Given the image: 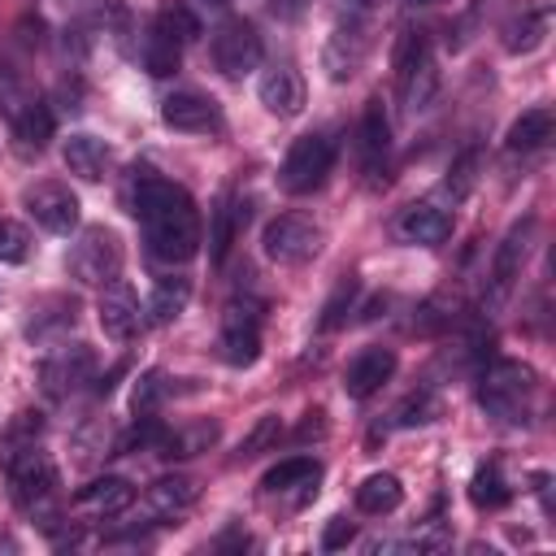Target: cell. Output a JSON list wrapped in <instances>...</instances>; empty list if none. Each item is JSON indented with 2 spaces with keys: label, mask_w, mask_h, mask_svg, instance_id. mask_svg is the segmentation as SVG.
Returning <instances> with one entry per match:
<instances>
[{
  "label": "cell",
  "mask_w": 556,
  "mask_h": 556,
  "mask_svg": "<svg viewBox=\"0 0 556 556\" xmlns=\"http://www.w3.org/2000/svg\"><path fill=\"white\" fill-rule=\"evenodd\" d=\"M130 213L139 217L143 243L156 261L182 265L200 252L204 230H200V208L187 187L156 169H135L130 174Z\"/></svg>",
  "instance_id": "1"
},
{
  "label": "cell",
  "mask_w": 556,
  "mask_h": 556,
  "mask_svg": "<svg viewBox=\"0 0 556 556\" xmlns=\"http://www.w3.org/2000/svg\"><path fill=\"white\" fill-rule=\"evenodd\" d=\"M534 395V369L521 361H491L478 374V404L500 421H521Z\"/></svg>",
  "instance_id": "2"
},
{
  "label": "cell",
  "mask_w": 556,
  "mask_h": 556,
  "mask_svg": "<svg viewBox=\"0 0 556 556\" xmlns=\"http://www.w3.org/2000/svg\"><path fill=\"white\" fill-rule=\"evenodd\" d=\"M334 156H339V148H334V139H330L326 130L300 135V139L287 148L282 165H278V187L291 191V195H308V191H317V187L330 178Z\"/></svg>",
  "instance_id": "3"
},
{
  "label": "cell",
  "mask_w": 556,
  "mask_h": 556,
  "mask_svg": "<svg viewBox=\"0 0 556 556\" xmlns=\"http://www.w3.org/2000/svg\"><path fill=\"white\" fill-rule=\"evenodd\" d=\"M65 269L78 287H109L122 274V239L109 226H87L70 243Z\"/></svg>",
  "instance_id": "4"
},
{
  "label": "cell",
  "mask_w": 556,
  "mask_h": 556,
  "mask_svg": "<svg viewBox=\"0 0 556 556\" xmlns=\"http://www.w3.org/2000/svg\"><path fill=\"white\" fill-rule=\"evenodd\" d=\"M261 326H265V304L252 295H235L222 308V330H217V356L235 369L252 365L261 356Z\"/></svg>",
  "instance_id": "5"
},
{
  "label": "cell",
  "mask_w": 556,
  "mask_h": 556,
  "mask_svg": "<svg viewBox=\"0 0 556 556\" xmlns=\"http://www.w3.org/2000/svg\"><path fill=\"white\" fill-rule=\"evenodd\" d=\"M321 239H326L321 226L308 222V217H300V213H278L261 230V248L278 265H308L321 252Z\"/></svg>",
  "instance_id": "6"
},
{
  "label": "cell",
  "mask_w": 556,
  "mask_h": 556,
  "mask_svg": "<svg viewBox=\"0 0 556 556\" xmlns=\"http://www.w3.org/2000/svg\"><path fill=\"white\" fill-rule=\"evenodd\" d=\"M530 235H534V217H521L508 226V235L495 243L491 252V274H486V308H504L517 278H521V265H526V252H530Z\"/></svg>",
  "instance_id": "7"
},
{
  "label": "cell",
  "mask_w": 556,
  "mask_h": 556,
  "mask_svg": "<svg viewBox=\"0 0 556 556\" xmlns=\"http://www.w3.org/2000/svg\"><path fill=\"white\" fill-rule=\"evenodd\" d=\"M261 35H256V26L248 22V17H226V22H217V30H213V39H208V56H213V65L226 74V78H243V74H252L256 65H261Z\"/></svg>",
  "instance_id": "8"
},
{
  "label": "cell",
  "mask_w": 556,
  "mask_h": 556,
  "mask_svg": "<svg viewBox=\"0 0 556 556\" xmlns=\"http://www.w3.org/2000/svg\"><path fill=\"white\" fill-rule=\"evenodd\" d=\"M96 378V352L87 343H61L39 361V387L48 400H70Z\"/></svg>",
  "instance_id": "9"
},
{
  "label": "cell",
  "mask_w": 556,
  "mask_h": 556,
  "mask_svg": "<svg viewBox=\"0 0 556 556\" xmlns=\"http://www.w3.org/2000/svg\"><path fill=\"white\" fill-rule=\"evenodd\" d=\"M369 56V22L365 17H343L334 22V30L326 35V48H321V70L330 83H348Z\"/></svg>",
  "instance_id": "10"
},
{
  "label": "cell",
  "mask_w": 556,
  "mask_h": 556,
  "mask_svg": "<svg viewBox=\"0 0 556 556\" xmlns=\"http://www.w3.org/2000/svg\"><path fill=\"white\" fill-rule=\"evenodd\" d=\"M161 122L169 130H182V135H222L226 130V117L217 109L213 96L204 91H174L161 100Z\"/></svg>",
  "instance_id": "11"
},
{
  "label": "cell",
  "mask_w": 556,
  "mask_h": 556,
  "mask_svg": "<svg viewBox=\"0 0 556 556\" xmlns=\"http://www.w3.org/2000/svg\"><path fill=\"white\" fill-rule=\"evenodd\" d=\"M26 213L35 226H43L48 235H70L78 226V195L65 182H35L22 195Z\"/></svg>",
  "instance_id": "12"
},
{
  "label": "cell",
  "mask_w": 556,
  "mask_h": 556,
  "mask_svg": "<svg viewBox=\"0 0 556 556\" xmlns=\"http://www.w3.org/2000/svg\"><path fill=\"white\" fill-rule=\"evenodd\" d=\"M96 317H100V330L109 334V339H117V343H126V339H135L139 334V326H143V308H139V295L122 282V278H113L109 287H100V304H96Z\"/></svg>",
  "instance_id": "13"
},
{
  "label": "cell",
  "mask_w": 556,
  "mask_h": 556,
  "mask_svg": "<svg viewBox=\"0 0 556 556\" xmlns=\"http://www.w3.org/2000/svg\"><path fill=\"white\" fill-rule=\"evenodd\" d=\"M395 235L404 243H417V248H434L452 235V208H443L439 200H417L408 204L400 217H395Z\"/></svg>",
  "instance_id": "14"
},
{
  "label": "cell",
  "mask_w": 556,
  "mask_h": 556,
  "mask_svg": "<svg viewBox=\"0 0 556 556\" xmlns=\"http://www.w3.org/2000/svg\"><path fill=\"white\" fill-rule=\"evenodd\" d=\"M356 152H361V165L365 174H378L387 165V152H391V117L382 109L378 96L365 100L361 109V122H356Z\"/></svg>",
  "instance_id": "15"
},
{
  "label": "cell",
  "mask_w": 556,
  "mask_h": 556,
  "mask_svg": "<svg viewBox=\"0 0 556 556\" xmlns=\"http://www.w3.org/2000/svg\"><path fill=\"white\" fill-rule=\"evenodd\" d=\"M130 504H135V486H130L126 478H117V473L91 478V482H83L78 495H74V508H78L83 517H96V521L117 517V513H126Z\"/></svg>",
  "instance_id": "16"
},
{
  "label": "cell",
  "mask_w": 556,
  "mask_h": 556,
  "mask_svg": "<svg viewBox=\"0 0 556 556\" xmlns=\"http://www.w3.org/2000/svg\"><path fill=\"white\" fill-rule=\"evenodd\" d=\"M395 374V352L391 348H365L348 361L343 369V391L352 400H369L374 391H382V382H391Z\"/></svg>",
  "instance_id": "17"
},
{
  "label": "cell",
  "mask_w": 556,
  "mask_h": 556,
  "mask_svg": "<svg viewBox=\"0 0 556 556\" xmlns=\"http://www.w3.org/2000/svg\"><path fill=\"white\" fill-rule=\"evenodd\" d=\"M256 91H261V104H265L269 113H278V117H295V113L304 109V78H300V70H295L291 61L269 65V70L261 74Z\"/></svg>",
  "instance_id": "18"
},
{
  "label": "cell",
  "mask_w": 556,
  "mask_h": 556,
  "mask_svg": "<svg viewBox=\"0 0 556 556\" xmlns=\"http://www.w3.org/2000/svg\"><path fill=\"white\" fill-rule=\"evenodd\" d=\"M195 500H200V486H195V478H187V473H165V478H156V482L143 491V508H148V517H156V521H178Z\"/></svg>",
  "instance_id": "19"
},
{
  "label": "cell",
  "mask_w": 556,
  "mask_h": 556,
  "mask_svg": "<svg viewBox=\"0 0 556 556\" xmlns=\"http://www.w3.org/2000/svg\"><path fill=\"white\" fill-rule=\"evenodd\" d=\"M74 321H78V300L74 295H43V300L30 304L26 339H35V343L61 339L65 330H74Z\"/></svg>",
  "instance_id": "20"
},
{
  "label": "cell",
  "mask_w": 556,
  "mask_h": 556,
  "mask_svg": "<svg viewBox=\"0 0 556 556\" xmlns=\"http://www.w3.org/2000/svg\"><path fill=\"white\" fill-rule=\"evenodd\" d=\"M61 161H65V169L78 174L83 182H100V178L109 174V165H113V148H109L104 139H96V135L78 130V135L65 139Z\"/></svg>",
  "instance_id": "21"
},
{
  "label": "cell",
  "mask_w": 556,
  "mask_h": 556,
  "mask_svg": "<svg viewBox=\"0 0 556 556\" xmlns=\"http://www.w3.org/2000/svg\"><path fill=\"white\" fill-rule=\"evenodd\" d=\"M547 26H552V9L547 4H526L521 13H513L508 22H504V52H513V56H526V52H534L543 39H547Z\"/></svg>",
  "instance_id": "22"
},
{
  "label": "cell",
  "mask_w": 556,
  "mask_h": 556,
  "mask_svg": "<svg viewBox=\"0 0 556 556\" xmlns=\"http://www.w3.org/2000/svg\"><path fill=\"white\" fill-rule=\"evenodd\" d=\"M243 217H248V213L235 204L230 191H222V195L213 200V208H208V261H213V265H222V261L230 256V243H235Z\"/></svg>",
  "instance_id": "23"
},
{
  "label": "cell",
  "mask_w": 556,
  "mask_h": 556,
  "mask_svg": "<svg viewBox=\"0 0 556 556\" xmlns=\"http://www.w3.org/2000/svg\"><path fill=\"white\" fill-rule=\"evenodd\" d=\"M187 300H191V278L182 274H169V278H156V287L148 291V304H143V317L152 326H169L187 313Z\"/></svg>",
  "instance_id": "24"
},
{
  "label": "cell",
  "mask_w": 556,
  "mask_h": 556,
  "mask_svg": "<svg viewBox=\"0 0 556 556\" xmlns=\"http://www.w3.org/2000/svg\"><path fill=\"white\" fill-rule=\"evenodd\" d=\"M434 56H430V35L421 30V26H404L400 35H395V43H391V74H395V87L400 83H408L421 65H430Z\"/></svg>",
  "instance_id": "25"
},
{
  "label": "cell",
  "mask_w": 556,
  "mask_h": 556,
  "mask_svg": "<svg viewBox=\"0 0 556 556\" xmlns=\"http://www.w3.org/2000/svg\"><path fill=\"white\" fill-rule=\"evenodd\" d=\"M52 130H56V117H52L48 100H26L17 109V117H13V135H17V143L26 152H43L48 139H52Z\"/></svg>",
  "instance_id": "26"
},
{
  "label": "cell",
  "mask_w": 556,
  "mask_h": 556,
  "mask_svg": "<svg viewBox=\"0 0 556 556\" xmlns=\"http://www.w3.org/2000/svg\"><path fill=\"white\" fill-rule=\"evenodd\" d=\"M217 434H222L217 421H191V426H182V430H165V439H161L156 452H161L165 460H187V456L208 452V447L217 443Z\"/></svg>",
  "instance_id": "27"
},
{
  "label": "cell",
  "mask_w": 556,
  "mask_h": 556,
  "mask_svg": "<svg viewBox=\"0 0 556 556\" xmlns=\"http://www.w3.org/2000/svg\"><path fill=\"white\" fill-rule=\"evenodd\" d=\"M552 130H556V117H552L547 104H539V109H526V113L508 126L504 143H508V152H534V148H543V143L552 139Z\"/></svg>",
  "instance_id": "28"
},
{
  "label": "cell",
  "mask_w": 556,
  "mask_h": 556,
  "mask_svg": "<svg viewBox=\"0 0 556 556\" xmlns=\"http://www.w3.org/2000/svg\"><path fill=\"white\" fill-rule=\"evenodd\" d=\"M139 61H143V70H148L152 78H169V74L178 70V61H182V43L169 39V35L152 22L148 35H143V43H139Z\"/></svg>",
  "instance_id": "29"
},
{
  "label": "cell",
  "mask_w": 556,
  "mask_h": 556,
  "mask_svg": "<svg viewBox=\"0 0 556 556\" xmlns=\"http://www.w3.org/2000/svg\"><path fill=\"white\" fill-rule=\"evenodd\" d=\"M317 478H321V465L313 460V456H287V460H278L274 469H265V478H261V486L265 491H295V486H304V491H313L317 486Z\"/></svg>",
  "instance_id": "30"
},
{
  "label": "cell",
  "mask_w": 556,
  "mask_h": 556,
  "mask_svg": "<svg viewBox=\"0 0 556 556\" xmlns=\"http://www.w3.org/2000/svg\"><path fill=\"white\" fill-rule=\"evenodd\" d=\"M404 500L400 491V478L395 473H369L361 486H356V508L365 517H382V513H395Z\"/></svg>",
  "instance_id": "31"
},
{
  "label": "cell",
  "mask_w": 556,
  "mask_h": 556,
  "mask_svg": "<svg viewBox=\"0 0 556 556\" xmlns=\"http://www.w3.org/2000/svg\"><path fill=\"white\" fill-rule=\"evenodd\" d=\"M169 39H178V43H195L200 35H204V26H200V13L187 4V0H165L161 9H156V17H152Z\"/></svg>",
  "instance_id": "32"
},
{
  "label": "cell",
  "mask_w": 556,
  "mask_h": 556,
  "mask_svg": "<svg viewBox=\"0 0 556 556\" xmlns=\"http://www.w3.org/2000/svg\"><path fill=\"white\" fill-rule=\"evenodd\" d=\"M469 500L478 504V508H504L508 500H513V491H508V482H504V473H500V465L495 460H486V465H478V473H473V482H469Z\"/></svg>",
  "instance_id": "33"
},
{
  "label": "cell",
  "mask_w": 556,
  "mask_h": 556,
  "mask_svg": "<svg viewBox=\"0 0 556 556\" xmlns=\"http://www.w3.org/2000/svg\"><path fill=\"white\" fill-rule=\"evenodd\" d=\"M478 174H482V152H478V148H465V152L452 161V169H447V182H443L447 200H452V204L465 200V195L478 187Z\"/></svg>",
  "instance_id": "34"
},
{
  "label": "cell",
  "mask_w": 556,
  "mask_h": 556,
  "mask_svg": "<svg viewBox=\"0 0 556 556\" xmlns=\"http://www.w3.org/2000/svg\"><path fill=\"white\" fill-rule=\"evenodd\" d=\"M278 439H282V421H278L274 413H265V417H256V421H252V430L239 439L235 460H252V456H261V452H274V447H278Z\"/></svg>",
  "instance_id": "35"
},
{
  "label": "cell",
  "mask_w": 556,
  "mask_h": 556,
  "mask_svg": "<svg viewBox=\"0 0 556 556\" xmlns=\"http://www.w3.org/2000/svg\"><path fill=\"white\" fill-rule=\"evenodd\" d=\"M39 434H43V413L22 408V413L9 417V426H4V434H0V452H9V447H30V443H39Z\"/></svg>",
  "instance_id": "36"
},
{
  "label": "cell",
  "mask_w": 556,
  "mask_h": 556,
  "mask_svg": "<svg viewBox=\"0 0 556 556\" xmlns=\"http://www.w3.org/2000/svg\"><path fill=\"white\" fill-rule=\"evenodd\" d=\"M30 256V230L13 217H0V265H17Z\"/></svg>",
  "instance_id": "37"
},
{
  "label": "cell",
  "mask_w": 556,
  "mask_h": 556,
  "mask_svg": "<svg viewBox=\"0 0 556 556\" xmlns=\"http://www.w3.org/2000/svg\"><path fill=\"white\" fill-rule=\"evenodd\" d=\"M352 300H356V278H343V282L334 287V295L321 304V317H317V326H321V330H334V326H343V321H348V313H352Z\"/></svg>",
  "instance_id": "38"
},
{
  "label": "cell",
  "mask_w": 556,
  "mask_h": 556,
  "mask_svg": "<svg viewBox=\"0 0 556 556\" xmlns=\"http://www.w3.org/2000/svg\"><path fill=\"white\" fill-rule=\"evenodd\" d=\"M161 395H165V378H161L156 369H148V374L135 382V413H152V408L161 404Z\"/></svg>",
  "instance_id": "39"
},
{
  "label": "cell",
  "mask_w": 556,
  "mask_h": 556,
  "mask_svg": "<svg viewBox=\"0 0 556 556\" xmlns=\"http://www.w3.org/2000/svg\"><path fill=\"white\" fill-rule=\"evenodd\" d=\"M352 539H356V526H352L348 517H330L326 530H321V547H326V552H339V547H348Z\"/></svg>",
  "instance_id": "40"
},
{
  "label": "cell",
  "mask_w": 556,
  "mask_h": 556,
  "mask_svg": "<svg viewBox=\"0 0 556 556\" xmlns=\"http://www.w3.org/2000/svg\"><path fill=\"white\" fill-rule=\"evenodd\" d=\"M434 413V400L430 395H413L404 408H400V426H417V421H430Z\"/></svg>",
  "instance_id": "41"
},
{
  "label": "cell",
  "mask_w": 556,
  "mask_h": 556,
  "mask_svg": "<svg viewBox=\"0 0 556 556\" xmlns=\"http://www.w3.org/2000/svg\"><path fill=\"white\" fill-rule=\"evenodd\" d=\"M269 9H274V17H282V22H295V17L308 9V0H269Z\"/></svg>",
  "instance_id": "42"
},
{
  "label": "cell",
  "mask_w": 556,
  "mask_h": 556,
  "mask_svg": "<svg viewBox=\"0 0 556 556\" xmlns=\"http://www.w3.org/2000/svg\"><path fill=\"white\" fill-rule=\"evenodd\" d=\"M208 4H230V0H208Z\"/></svg>",
  "instance_id": "43"
},
{
  "label": "cell",
  "mask_w": 556,
  "mask_h": 556,
  "mask_svg": "<svg viewBox=\"0 0 556 556\" xmlns=\"http://www.w3.org/2000/svg\"><path fill=\"white\" fill-rule=\"evenodd\" d=\"M413 4H434V0H413Z\"/></svg>",
  "instance_id": "44"
},
{
  "label": "cell",
  "mask_w": 556,
  "mask_h": 556,
  "mask_svg": "<svg viewBox=\"0 0 556 556\" xmlns=\"http://www.w3.org/2000/svg\"><path fill=\"white\" fill-rule=\"evenodd\" d=\"M352 4H365V0H352Z\"/></svg>",
  "instance_id": "45"
}]
</instances>
